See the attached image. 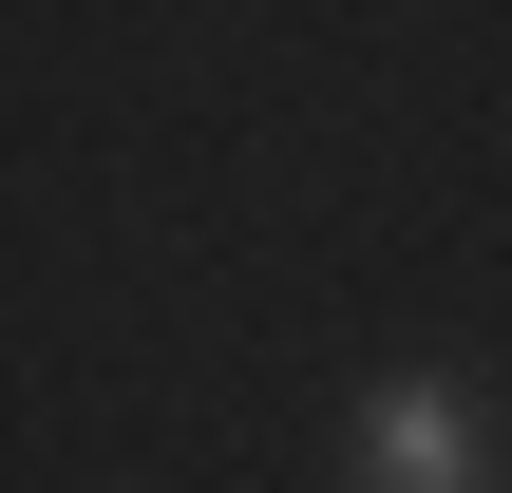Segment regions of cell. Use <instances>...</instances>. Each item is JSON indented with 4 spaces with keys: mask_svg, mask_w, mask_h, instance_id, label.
<instances>
[{
    "mask_svg": "<svg viewBox=\"0 0 512 493\" xmlns=\"http://www.w3.org/2000/svg\"><path fill=\"white\" fill-rule=\"evenodd\" d=\"M361 493H494V437H475V399L437 361L361 399Z\"/></svg>",
    "mask_w": 512,
    "mask_h": 493,
    "instance_id": "obj_1",
    "label": "cell"
}]
</instances>
